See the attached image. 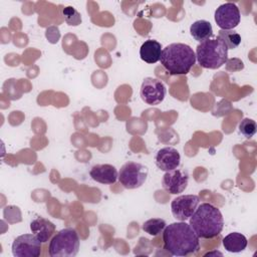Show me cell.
<instances>
[{"label":"cell","instance_id":"obj_1","mask_svg":"<svg viewBox=\"0 0 257 257\" xmlns=\"http://www.w3.org/2000/svg\"><path fill=\"white\" fill-rule=\"evenodd\" d=\"M199 237L186 221L172 223L163 231L164 249L173 256H188L200 250Z\"/></svg>","mask_w":257,"mask_h":257},{"label":"cell","instance_id":"obj_2","mask_svg":"<svg viewBox=\"0 0 257 257\" xmlns=\"http://www.w3.org/2000/svg\"><path fill=\"white\" fill-rule=\"evenodd\" d=\"M189 224L199 238L212 239L222 232L224 219L217 207L210 203H202L189 219Z\"/></svg>","mask_w":257,"mask_h":257},{"label":"cell","instance_id":"obj_3","mask_svg":"<svg viewBox=\"0 0 257 257\" xmlns=\"http://www.w3.org/2000/svg\"><path fill=\"white\" fill-rule=\"evenodd\" d=\"M160 61L171 75H185L194 66L196 54L188 44L171 43L162 50Z\"/></svg>","mask_w":257,"mask_h":257},{"label":"cell","instance_id":"obj_4","mask_svg":"<svg viewBox=\"0 0 257 257\" xmlns=\"http://www.w3.org/2000/svg\"><path fill=\"white\" fill-rule=\"evenodd\" d=\"M195 54L199 64L208 69L220 68L228 60V48L218 37L200 42Z\"/></svg>","mask_w":257,"mask_h":257},{"label":"cell","instance_id":"obj_5","mask_svg":"<svg viewBox=\"0 0 257 257\" xmlns=\"http://www.w3.org/2000/svg\"><path fill=\"white\" fill-rule=\"evenodd\" d=\"M79 236L75 229L64 228L55 233L48 246L51 257H73L79 251Z\"/></svg>","mask_w":257,"mask_h":257},{"label":"cell","instance_id":"obj_6","mask_svg":"<svg viewBox=\"0 0 257 257\" xmlns=\"http://www.w3.org/2000/svg\"><path fill=\"white\" fill-rule=\"evenodd\" d=\"M148 168L137 162L123 164L118 172V181L123 188L133 190L144 185L148 177Z\"/></svg>","mask_w":257,"mask_h":257},{"label":"cell","instance_id":"obj_7","mask_svg":"<svg viewBox=\"0 0 257 257\" xmlns=\"http://www.w3.org/2000/svg\"><path fill=\"white\" fill-rule=\"evenodd\" d=\"M167 93L165 84L158 78L146 77L141 85L140 95L144 102L149 105L160 104Z\"/></svg>","mask_w":257,"mask_h":257},{"label":"cell","instance_id":"obj_8","mask_svg":"<svg viewBox=\"0 0 257 257\" xmlns=\"http://www.w3.org/2000/svg\"><path fill=\"white\" fill-rule=\"evenodd\" d=\"M11 250L15 257H38L41 253V242L34 234H23L14 239Z\"/></svg>","mask_w":257,"mask_h":257},{"label":"cell","instance_id":"obj_9","mask_svg":"<svg viewBox=\"0 0 257 257\" xmlns=\"http://www.w3.org/2000/svg\"><path fill=\"white\" fill-rule=\"evenodd\" d=\"M215 22L222 30H233L241 21V14L238 6L232 2L220 5L214 14Z\"/></svg>","mask_w":257,"mask_h":257},{"label":"cell","instance_id":"obj_10","mask_svg":"<svg viewBox=\"0 0 257 257\" xmlns=\"http://www.w3.org/2000/svg\"><path fill=\"white\" fill-rule=\"evenodd\" d=\"M200 203L197 195H181L171 203V211L175 219L179 221L189 220Z\"/></svg>","mask_w":257,"mask_h":257},{"label":"cell","instance_id":"obj_11","mask_svg":"<svg viewBox=\"0 0 257 257\" xmlns=\"http://www.w3.org/2000/svg\"><path fill=\"white\" fill-rule=\"evenodd\" d=\"M189 183V174L185 170L174 169L165 173L162 179L163 188L170 194L183 193Z\"/></svg>","mask_w":257,"mask_h":257},{"label":"cell","instance_id":"obj_12","mask_svg":"<svg viewBox=\"0 0 257 257\" xmlns=\"http://www.w3.org/2000/svg\"><path fill=\"white\" fill-rule=\"evenodd\" d=\"M155 162L161 171L168 172L177 169L180 166L181 156L177 149L173 147H165L157 152Z\"/></svg>","mask_w":257,"mask_h":257},{"label":"cell","instance_id":"obj_13","mask_svg":"<svg viewBox=\"0 0 257 257\" xmlns=\"http://www.w3.org/2000/svg\"><path fill=\"white\" fill-rule=\"evenodd\" d=\"M89 175L93 181L104 185L114 184L118 178L117 170L110 164L94 165L90 169Z\"/></svg>","mask_w":257,"mask_h":257},{"label":"cell","instance_id":"obj_14","mask_svg":"<svg viewBox=\"0 0 257 257\" xmlns=\"http://www.w3.org/2000/svg\"><path fill=\"white\" fill-rule=\"evenodd\" d=\"M30 230L41 243H46L55 233V225L45 218L37 217L31 221Z\"/></svg>","mask_w":257,"mask_h":257},{"label":"cell","instance_id":"obj_15","mask_svg":"<svg viewBox=\"0 0 257 257\" xmlns=\"http://www.w3.org/2000/svg\"><path fill=\"white\" fill-rule=\"evenodd\" d=\"M162 50V44L159 41L155 39H148L140 48L141 59L150 64L156 63L161 58Z\"/></svg>","mask_w":257,"mask_h":257},{"label":"cell","instance_id":"obj_16","mask_svg":"<svg viewBox=\"0 0 257 257\" xmlns=\"http://www.w3.org/2000/svg\"><path fill=\"white\" fill-rule=\"evenodd\" d=\"M222 243L226 251L231 253H239L246 249L248 241L243 234L239 232H232L223 238Z\"/></svg>","mask_w":257,"mask_h":257},{"label":"cell","instance_id":"obj_17","mask_svg":"<svg viewBox=\"0 0 257 257\" xmlns=\"http://www.w3.org/2000/svg\"><path fill=\"white\" fill-rule=\"evenodd\" d=\"M190 34L195 40L199 42H203L213 37L214 35L213 27L211 23L207 20H204V19L197 20L193 22L192 25L190 26Z\"/></svg>","mask_w":257,"mask_h":257},{"label":"cell","instance_id":"obj_18","mask_svg":"<svg viewBox=\"0 0 257 257\" xmlns=\"http://www.w3.org/2000/svg\"><path fill=\"white\" fill-rule=\"evenodd\" d=\"M218 38L224 42L228 49H235L241 43V36L235 30H222L218 31Z\"/></svg>","mask_w":257,"mask_h":257},{"label":"cell","instance_id":"obj_19","mask_svg":"<svg viewBox=\"0 0 257 257\" xmlns=\"http://www.w3.org/2000/svg\"><path fill=\"white\" fill-rule=\"evenodd\" d=\"M166 226H167V224H166V221L164 219L152 218V219H149V220L144 222V224L142 226V229L146 233H148L152 236H158L161 233H163Z\"/></svg>","mask_w":257,"mask_h":257},{"label":"cell","instance_id":"obj_20","mask_svg":"<svg viewBox=\"0 0 257 257\" xmlns=\"http://www.w3.org/2000/svg\"><path fill=\"white\" fill-rule=\"evenodd\" d=\"M239 131L245 138L250 139L256 134L257 124H256L255 120H253L252 118L245 117L239 123Z\"/></svg>","mask_w":257,"mask_h":257},{"label":"cell","instance_id":"obj_21","mask_svg":"<svg viewBox=\"0 0 257 257\" xmlns=\"http://www.w3.org/2000/svg\"><path fill=\"white\" fill-rule=\"evenodd\" d=\"M62 15H63V18H64L65 22L68 25L76 26V25L80 24V22H81L80 14L71 6L64 7L62 9Z\"/></svg>","mask_w":257,"mask_h":257}]
</instances>
